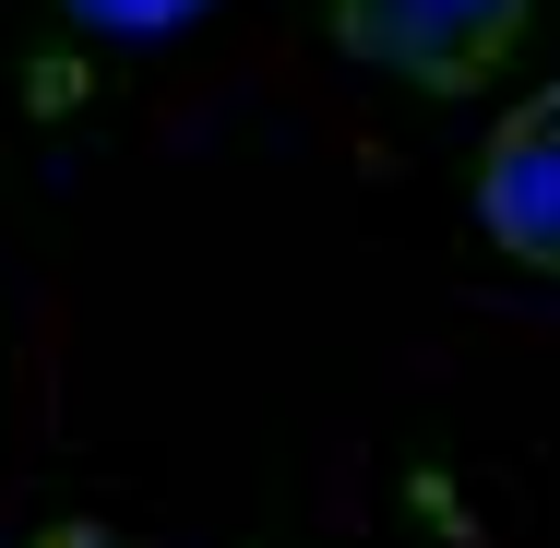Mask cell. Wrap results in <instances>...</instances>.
<instances>
[{
  "label": "cell",
  "instance_id": "7a4b0ae2",
  "mask_svg": "<svg viewBox=\"0 0 560 548\" xmlns=\"http://www.w3.org/2000/svg\"><path fill=\"white\" fill-rule=\"evenodd\" d=\"M477 226L525 275H560V84L525 96V108L489 131V155H477Z\"/></svg>",
  "mask_w": 560,
  "mask_h": 548
},
{
  "label": "cell",
  "instance_id": "6da1fadb",
  "mask_svg": "<svg viewBox=\"0 0 560 548\" xmlns=\"http://www.w3.org/2000/svg\"><path fill=\"white\" fill-rule=\"evenodd\" d=\"M525 12H537V0H323V24H335L346 60H370V72H394V84H418V96H477V84L513 60Z\"/></svg>",
  "mask_w": 560,
  "mask_h": 548
},
{
  "label": "cell",
  "instance_id": "3957f363",
  "mask_svg": "<svg viewBox=\"0 0 560 548\" xmlns=\"http://www.w3.org/2000/svg\"><path fill=\"white\" fill-rule=\"evenodd\" d=\"M84 24H119V36H155V24H191V12H215V0H72Z\"/></svg>",
  "mask_w": 560,
  "mask_h": 548
},
{
  "label": "cell",
  "instance_id": "277c9868",
  "mask_svg": "<svg viewBox=\"0 0 560 548\" xmlns=\"http://www.w3.org/2000/svg\"><path fill=\"white\" fill-rule=\"evenodd\" d=\"M36 548H131V537H108V525H60V537H36Z\"/></svg>",
  "mask_w": 560,
  "mask_h": 548
}]
</instances>
